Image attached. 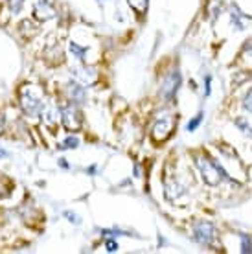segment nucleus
<instances>
[{
	"mask_svg": "<svg viewBox=\"0 0 252 254\" xmlns=\"http://www.w3.org/2000/svg\"><path fill=\"white\" fill-rule=\"evenodd\" d=\"M70 52L74 54V58H77L79 61H83V59H85V54H87V48L77 46L76 43H70Z\"/></svg>",
	"mask_w": 252,
	"mask_h": 254,
	"instance_id": "4468645a",
	"label": "nucleus"
},
{
	"mask_svg": "<svg viewBox=\"0 0 252 254\" xmlns=\"http://www.w3.org/2000/svg\"><path fill=\"white\" fill-rule=\"evenodd\" d=\"M4 129H6V118H4V115L0 113V134L4 133Z\"/></svg>",
	"mask_w": 252,
	"mask_h": 254,
	"instance_id": "5701e85b",
	"label": "nucleus"
},
{
	"mask_svg": "<svg viewBox=\"0 0 252 254\" xmlns=\"http://www.w3.org/2000/svg\"><path fill=\"white\" fill-rule=\"evenodd\" d=\"M175 124H177V118L175 116H164L162 120H158L153 127V140L155 142H166V140L170 138L171 133H173V129H175Z\"/></svg>",
	"mask_w": 252,
	"mask_h": 254,
	"instance_id": "7ed1b4c3",
	"label": "nucleus"
},
{
	"mask_svg": "<svg viewBox=\"0 0 252 254\" xmlns=\"http://www.w3.org/2000/svg\"><path fill=\"white\" fill-rule=\"evenodd\" d=\"M197 168L201 170V175L204 179V183L210 186H217L221 183V179H228L227 172L221 168L217 162L212 159H204V157H197L195 159Z\"/></svg>",
	"mask_w": 252,
	"mask_h": 254,
	"instance_id": "f03ea898",
	"label": "nucleus"
},
{
	"mask_svg": "<svg viewBox=\"0 0 252 254\" xmlns=\"http://www.w3.org/2000/svg\"><path fill=\"white\" fill-rule=\"evenodd\" d=\"M19 102L26 115L35 116L44 109V94L33 85H24L19 90Z\"/></svg>",
	"mask_w": 252,
	"mask_h": 254,
	"instance_id": "f257e3e1",
	"label": "nucleus"
},
{
	"mask_svg": "<svg viewBox=\"0 0 252 254\" xmlns=\"http://www.w3.org/2000/svg\"><path fill=\"white\" fill-rule=\"evenodd\" d=\"M210 81H212V77L206 76V79H204V94L210 96Z\"/></svg>",
	"mask_w": 252,
	"mask_h": 254,
	"instance_id": "4be33fe9",
	"label": "nucleus"
},
{
	"mask_svg": "<svg viewBox=\"0 0 252 254\" xmlns=\"http://www.w3.org/2000/svg\"><path fill=\"white\" fill-rule=\"evenodd\" d=\"M68 96H70V100L76 103H83L87 100L85 87H81L79 83H68Z\"/></svg>",
	"mask_w": 252,
	"mask_h": 254,
	"instance_id": "6e6552de",
	"label": "nucleus"
},
{
	"mask_svg": "<svg viewBox=\"0 0 252 254\" xmlns=\"http://www.w3.org/2000/svg\"><path fill=\"white\" fill-rule=\"evenodd\" d=\"M124 232L122 230H103V236L105 238H114V236H122Z\"/></svg>",
	"mask_w": 252,
	"mask_h": 254,
	"instance_id": "412c9836",
	"label": "nucleus"
},
{
	"mask_svg": "<svg viewBox=\"0 0 252 254\" xmlns=\"http://www.w3.org/2000/svg\"><path fill=\"white\" fill-rule=\"evenodd\" d=\"M179 85H181V74H179V70H173L170 76L164 79V83H162V96L171 100L175 96Z\"/></svg>",
	"mask_w": 252,
	"mask_h": 254,
	"instance_id": "0eeeda50",
	"label": "nucleus"
},
{
	"mask_svg": "<svg viewBox=\"0 0 252 254\" xmlns=\"http://www.w3.org/2000/svg\"><path fill=\"white\" fill-rule=\"evenodd\" d=\"M76 76L79 77L83 83H87V85H92V83H96V79H98V76H96V70L88 68V66L76 68Z\"/></svg>",
	"mask_w": 252,
	"mask_h": 254,
	"instance_id": "9d476101",
	"label": "nucleus"
},
{
	"mask_svg": "<svg viewBox=\"0 0 252 254\" xmlns=\"http://www.w3.org/2000/svg\"><path fill=\"white\" fill-rule=\"evenodd\" d=\"M87 173H96V166H90L87 170Z\"/></svg>",
	"mask_w": 252,
	"mask_h": 254,
	"instance_id": "393cba45",
	"label": "nucleus"
},
{
	"mask_svg": "<svg viewBox=\"0 0 252 254\" xmlns=\"http://www.w3.org/2000/svg\"><path fill=\"white\" fill-rule=\"evenodd\" d=\"M127 2H129V6L136 13H140V15H144V13L147 11V6H149V0H127Z\"/></svg>",
	"mask_w": 252,
	"mask_h": 254,
	"instance_id": "f8f14e48",
	"label": "nucleus"
},
{
	"mask_svg": "<svg viewBox=\"0 0 252 254\" xmlns=\"http://www.w3.org/2000/svg\"><path fill=\"white\" fill-rule=\"evenodd\" d=\"M241 238V253H252V240H251V236L249 234H240Z\"/></svg>",
	"mask_w": 252,
	"mask_h": 254,
	"instance_id": "ddd939ff",
	"label": "nucleus"
},
{
	"mask_svg": "<svg viewBox=\"0 0 252 254\" xmlns=\"http://www.w3.org/2000/svg\"><path fill=\"white\" fill-rule=\"evenodd\" d=\"M243 107H245L249 113H252V89L247 92L245 100H243Z\"/></svg>",
	"mask_w": 252,
	"mask_h": 254,
	"instance_id": "6ab92c4d",
	"label": "nucleus"
},
{
	"mask_svg": "<svg viewBox=\"0 0 252 254\" xmlns=\"http://www.w3.org/2000/svg\"><path fill=\"white\" fill-rule=\"evenodd\" d=\"M64 216H66V217H70V221H72V223H79V219H77V216H76V214H70V212H66V214H64Z\"/></svg>",
	"mask_w": 252,
	"mask_h": 254,
	"instance_id": "b1692460",
	"label": "nucleus"
},
{
	"mask_svg": "<svg viewBox=\"0 0 252 254\" xmlns=\"http://www.w3.org/2000/svg\"><path fill=\"white\" fill-rule=\"evenodd\" d=\"M7 2H9V9H11V13H20V9H22L26 0H7Z\"/></svg>",
	"mask_w": 252,
	"mask_h": 254,
	"instance_id": "dca6fc26",
	"label": "nucleus"
},
{
	"mask_svg": "<svg viewBox=\"0 0 252 254\" xmlns=\"http://www.w3.org/2000/svg\"><path fill=\"white\" fill-rule=\"evenodd\" d=\"M77 146H79V138H76V136H68V138L61 144L63 149H74V147H77Z\"/></svg>",
	"mask_w": 252,
	"mask_h": 254,
	"instance_id": "2eb2a0df",
	"label": "nucleus"
},
{
	"mask_svg": "<svg viewBox=\"0 0 252 254\" xmlns=\"http://www.w3.org/2000/svg\"><path fill=\"white\" fill-rule=\"evenodd\" d=\"M215 238V229L210 221H199L193 225V240L201 245H212Z\"/></svg>",
	"mask_w": 252,
	"mask_h": 254,
	"instance_id": "39448f33",
	"label": "nucleus"
},
{
	"mask_svg": "<svg viewBox=\"0 0 252 254\" xmlns=\"http://www.w3.org/2000/svg\"><path fill=\"white\" fill-rule=\"evenodd\" d=\"M61 122H63V126L68 129V131H77L79 127H81V113H79V109L74 105V102L68 103V105H64L61 109Z\"/></svg>",
	"mask_w": 252,
	"mask_h": 254,
	"instance_id": "20e7f679",
	"label": "nucleus"
},
{
	"mask_svg": "<svg viewBox=\"0 0 252 254\" xmlns=\"http://www.w3.org/2000/svg\"><path fill=\"white\" fill-rule=\"evenodd\" d=\"M105 247H107L109 253H116V251H118V243L113 242V240H107V243H105Z\"/></svg>",
	"mask_w": 252,
	"mask_h": 254,
	"instance_id": "aec40b11",
	"label": "nucleus"
},
{
	"mask_svg": "<svg viewBox=\"0 0 252 254\" xmlns=\"http://www.w3.org/2000/svg\"><path fill=\"white\" fill-rule=\"evenodd\" d=\"M230 17H232V24L236 26L238 30H245L247 22L251 20L245 13H241V9L238 6H232V9H230Z\"/></svg>",
	"mask_w": 252,
	"mask_h": 254,
	"instance_id": "1a4fd4ad",
	"label": "nucleus"
},
{
	"mask_svg": "<svg viewBox=\"0 0 252 254\" xmlns=\"http://www.w3.org/2000/svg\"><path fill=\"white\" fill-rule=\"evenodd\" d=\"M56 15V7L52 6L48 0H39L37 4L33 6V17L37 20H50Z\"/></svg>",
	"mask_w": 252,
	"mask_h": 254,
	"instance_id": "423d86ee",
	"label": "nucleus"
},
{
	"mask_svg": "<svg viewBox=\"0 0 252 254\" xmlns=\"http://www.w3.org/2000/svg\"><path fill=\"white\" fill-rule=\"evenodd\" d=\"M43 118H44V122L48 124L50 127H56V124L59 122V116H61V111L59 109H56V107H44L43 109Z\"/></svg>",
	"mask_w": 252,
	"mask_h": 254,
	"instance_id": "9b49d317",
	"label": "nucleus"
},
{
	"mask_svg": "<svg viewBox=\"0 0 252 254\" xmlns=\"http://www.w3.org/2000/svg\"><path fill=\"white\" fill-rule=\"evenodd\" d=\"M201 122H202V113H199V115H197L195 118L188 124V131H195L197 127L201 126Z\"/></svg>",
	"mask_w": 252,
	"mask_h": 254,
	"instance_id": "a211bd4d",
	"label": "nucleus"
},
{
	"mask_svg": "<svg viewBox=\"0 0 252 254\" xmlns=\"http://www.w3.org/2000/svg\"><path fill=\"white\" fill-rule=\"evenodd\" d=\"M236 126L240 127L241 131L245 134H249V136H252V127L251 126H247V122L243 120V118H240V120H236Z\"/></svg>",
	"mask_w": 252,
	"mask_h": 254,
	"instance_id": "f3484780",
	"label": "nucleus"
},
{
	"mask_svg": "<svg viewBox=\"0 0 252 254\" xmlns=\"http://www.w3.org/2000/svg\"><path fill=\"white\" fill-rule=\"evenodd\" d=\"M100 2H101V0H100Z\"/></svg>",
	"mask_w": 252,
	"mask_h": 254,
	"instance_id": "a878e982",
	"label": "nucleus"
}]
</instances>
